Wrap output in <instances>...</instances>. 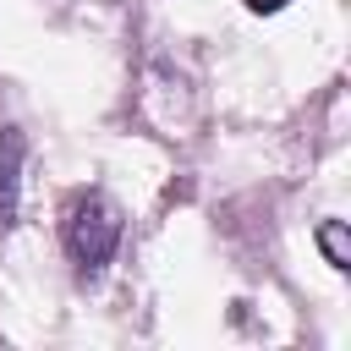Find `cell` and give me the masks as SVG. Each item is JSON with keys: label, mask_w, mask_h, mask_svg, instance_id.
Masks as SVG:
<instances>
[{"label": "cell", "mask_w": 351, "mask_h": 351, "mask_svg": "<svg viewBox=\"0 0 351 351\" xmlns=\"http://www.w3.org/2000/svg\"><path fill=\"white\" fill-rule=\"evenodd\" d=\"M16 186H22V132L0 126V219H16Z\"/></svg>", "instance_id": "7a4b0ae2"}, {"label": "cell", "mask_w": 351, "mask_h": 351, "mask_svg": "<svg viewBox=\"0 0 351 351\" xmlns=\"http://www.w3.org/2000/svg\"><path fill=\"white\" fill-rule=\"evenodd\" d=\"M318 247H324V258L335 269H351V241H346V225L340 219H324L318 225Z\"/></svg>", "instance_id": "3957f363"}, {"label": "cell", "mask_w": 351, "mask_h": 351, "mask_svg": "<svg viewBox=\"0 0 351 351\" xmlns=\"http://www.w3.org/2000/svg\"><path fill=\"white\" fill-rule=\"evenodd\" d=\"M285 0H247V11H258V16H269V11H280Z\"/></svg>", "instance_id": "277c9868"}, {"label": "cell", "mask_w": 351, "mask_h": 351, "mask_svg": "<svg viewBox=\"0 0 351 351\" xmlns=\"http://www.w3.org/2000/svg\"><path fill=\"white\" fill-rule=\"evenodd\" d=\"M60 236H66V252L82 274H99L115 247H121V208L104 197V192H77L66 203V219H60Z\"/></svg>", "instance_id": "6da1fadb"}]
</instances>
